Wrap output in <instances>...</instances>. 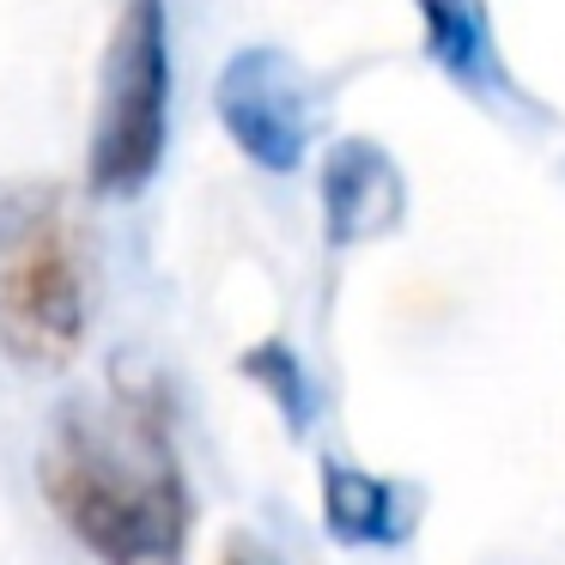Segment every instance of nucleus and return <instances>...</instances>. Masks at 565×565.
Returning a JSON list of instances; mask_svg holds the SVG:
<instances>
[{"instance_id":"obj_1","label":"nucleus","mask_w":565,"mask_h":565,"mask_svg":"<svg viewBox=\"0 0 565 565\" xmlns=\"http://www.w3.org/2000/svg\"><path fill=\"white\" fill-rule=\"evenodd\" d=\"M43 499L98 565H183L189 487L152 395L116 390L62 407L43 444Z\"/></svg>"},{"instance_id":"obj_5","label":"nucleus","mask_w":565,"mask_h":565,"mask_svg":"<svg viewBox=\"0 0 565 565\" xmlns=\"http://www.w3.org/2000/svg\"><path fill=\"white\" fill-rule=\"evenodd\" d=\"M407 207L402 171L390 164V152L371 140H341L322 164V225H329L334 249L371 244V237L395 232Z\"/></svg>"},{"instance_id":"obj_3","label":"nucleus","mask_w":565,"mask_h":565,"mask_svg":"<svg viewBox=\"0 0 565 565\" xmlns=\"http://www.w3.org/2000/svg\"><path fill=\"white\" fill-rule=\"evenodd\" d=\"M171 147V13L164 0H122L104 43L86 183L98 201H135Z\"/></svg>"},{"instance_id":"obj_4","label":"nucleus","mask_w":565,"mask_h":565,"mask_svg":"<svg viewBox=\"0 0 565 565\" xmlns=\"http://www.w3.org/2000/svg\"><path fill=\"white\" fill-rule=\"evenodd\" d=\"M213 110H220L225 135L237 140L249 164L286 177L305 164L310 128H317V92H310L305 67L280 50H237L220 67L213 86Z\"/></svg>"},{"instance_id":"obj_2","label":"nucleus","mask_w":565,"mask_h":565,"mask_svg":"<svg viewBox=\"0 0 565 565\" xmlns=\"http://www.w3.org/2000/svg\"><path fill=\"white\" fill-rule=\"evenodd\" d=\"M86 256L55 183L0 189V353L19 371H62L86 341Z\"/></svg>"},{"instance_id":"obj_8","label":"nucleus","mask_w":565,"mask_h":565,"mask_svg":"<svg viewBox=\"0 0 565 565\" xmlns=\"http://www.w3.org/2000/svg\"><path fill=\"white\" fill-rule=\"evenodd\" d=\"M244 377H256L262 390L274 395V407L292 419V431L310 426V414H317V390H310V377H305V365H298L292 347H280V341L249 347V353H244Z\"/></svg>"},{"instance_id":"obj_7","label":"nucleus","mask_w":565,"mask_h":565,"mask_svg":"<svg viewBox=\"0 0 565 565\" xmlns=\"http://www.w3.org/2000/svg\"><path fill=\"white\" fill-rule=\"evenodd\" d=\"M419 25H426V50L456 86L468 92H492L504 79L499 50L487 31V0H414Z\"/></svg>"},{"instance_id":"obj_6","label":"nucleus","mask_w":565,"mask_h":565,"mask_svg":"<svg viewBox=\"0 0 565 565\" xmlns=\"http://www.w3.org/2000/svg\"><path fill=\"white\" fill-rule=\"evenodd\" d=\"M322 523L353 547H395L414 529V499L347 462H322Z\"/></svg>"}]
</instances>
